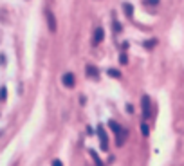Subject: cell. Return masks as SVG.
Wrapping results in <instances>:
<instances>
[{"label":"cell","instance_id":"9c48e42d","mask_svg":"<svg viewBox=\"0 0 184 166\" xmlns=\"http://www.w3.org/2000/svg\"><path fill=\"white\" fill-rule=\"evenodd\" d=\"M112 27H114V33H117V34L123 31V29H121V23L117 22V18H112Z\"/></svg>","mask_w":184,"mask_h":166},{"label":"cell","instance_id":"4fadbf2b","mask_svg":"<svg viewBox=\"0 0 184 166\" xmlns=\"http://www.w3.org/2000/svg\"><path fill=\"white\" fill-rule=\"evenodd\" d=\"M7 98V90H5V87H0V101H4Z\"/></svg>","mask_w":184,"mask_h":166},{"label":"cell","instance_id":"7a4b0ae2","mask_svg":"<svg viewBox=\"0 0 184 166\" xmlns=\"http://www.w3.org/2000/svg\"><path fill=\"white\" fill-rule=\"evenodd\" d=\"M141 110H143V117L145 119L152 117V105H150V98L148 96L141 98Z\"/></svg>","mask_w":184,"mask_h":166},{"label":"cell","instance_id":"7c38bea8","mask_svg":"<svg viewBox=\"0 0 184 166\" xmlns=\"http://www.w3.org/2000/svg\"><path fill=\"white\" fill-rule=\"evenodd\" d=\"M141 134H143L145 137L150 134V128H148V125H146V123H141Z\"/></svg>","mask_w":184,"mask_h":166},{"label":"cell","instance_id":"8fae6325","mask_svg":"<svg viewBox=\"0 0 184 166\" xmlns=\"http://www.w3.org/2000/svg\"><path fill=\"white\" fill-rule=\"evenodd\" d=\"M107 72H108V76H110V78H121V72H119L117 69H108Z\"/></svg>","mask_w":184,"mask_h":166},{"label":"cell","instance_id":"2e32d148","mask_svg":"<svg viewBox=\"0 0 184 166\" xmlns=\"http://www.w3.org/2000/svg\"><path fill=\"white\" fill-rule=\"evenodd\" d=\"M145 4H148V5H155V4H159V0H145Z\"/></svg>","mask_w":184,"mask_h":166},{"label":"cell","instance_id":"30bf717a","mask_svg":"<svg viewBox=\"0 0 184 166\" xmlns=\"http://www.w3.org/2000/svg\"><path fill=\"white\" fill-rule=\"evenodd\" d=\"M90 155H92V159H94V163H96V166H103V161L98 157V154H96V150H90Z\"/></svg>","mask_w":184,"mask_h":166},{"label":"cell","instance_id":"9a60e30c","mask_svg":"<svg viewBox=\"0 0 184 166\" xmlns=\"http://www.w3.org/2000/svg\"><path fill=\"white\" fill-rule=\"evenodd\" d=\"M119 61H121V65H126V63H128V58H126V54H125V52L121 54V58H119Z\"/></svg>","mask_w":184,"mask_h":166},{"label":"cell","instance_id":"3957f363","mask_svg":"<svg viewBox=\"0 0 184 166\" xmlns=\"http://www.w3.org/2000/svg\"><path fill=\"white\" fill-rule=\"evenodd\" d=\"M98 137H99V143H101V150L107 152L108 150V136H107V130L101 125L98 127Z\"/></svg>","mask_w":184,"mask_h":166},{"label":"cell","instance_id":"5bb4252c","mask_svg":"<svg viewBox=\"0 0 184 166\" xmlns=\"http://www.w3.org/2000/svg\"><path fill=\"white\" fill-rule=\"evenodd\" d=\"M155 43H157V40H148V42H145V47H146V49H152Z\"/></svg>","mask_w":184,"mask_h":166},{"label":"cell","instance_id":"e0dca14e","mask_svg":"<svg viewBox=\"0 0 184 166\" xmlns=\"http://www.w3.org/2000/svg\"><path fill=\"white\" fill-rule=\"evenodd\" d=\"M52 166H63V163H61L60 159H54V161H52Z\"/></svg>","mask_w":184,"mask_h":166},{"label":"cell","instance_id":"5b68a950","mask_svg":"<svg viewBox=\"0 0 184 166\" xmlns=\"http://www.w3.org/2000/svg\"><path fill=\"white\" fill-rule=\"evenodd\" d=\"M45 18H47V25H49V31L51 33H56V18H54V14H52V11H47L45 13Z\"/></svg>","mask_w":184,"mask_h":166},{"label":"cell","instance_id":"ba28073f","mask_svg":"<svg viewBox=\"0 0 184 166\" xmlns=\"http://www.w3.org/2000/svg\"><path fill=\"white\" fill-rule=\"evenodd\" d=\"M87 74H89L90 78H98V69H96L94 65H87Z\"/></svg>","mask_w":184,"mask_h":166},{"label":"cell","instance_id":"277c9868","mask_svg":"<svg viewBox=\"0 0 184 166\" xmlns=\"http://www.w3.org/2000/svg\"><path fill=\"white\" fill-rule=\"evenodd\" d=\"M61 83H63V87L72 89V87L76 85V78H74V74H72V72H65V74L61 76Z\"/></svg>","mask_w":184,"mask_h":166},{"label":"cell","instance_id":"8992f818","mask_svg":"<svg viewBox=\"0 0 184 166\" xmlns=\"http://www.w3.org/2000/svg\"><path fill=\"white\" fill-rule=\"evenodd\" d=\"M103 38H105V31H103V27H96V31H94V45H98V43H101L103 42Z\"/></svg>","mask_w":184,"mask_h":166},{"label":"cell","instance_id":"6da1fadb","mask_svg":"<svg viewBox=\"0 0 184 166\" xmlns=\"http://www.w3.org/2000/svg\"><path fill=\"white\" fill-rule=\"evenodd\" d=\"M108 127H110V130L116 134V145H117V146H123L125 141H126V137H128V130H126L125 127H121V125H119L117 121H114V119L108 121Z\"/></svg>","mask_w":184,"mask_h":166},{"label":"cell","instance_id":"52a82bcc","mask_svg":"<svg viewBox=\"0 0 184 166\" xmlns=\"http://www.w3.org/2000/svg\"><path fill=\"white\" fill-rule=\"evenodd\" d=\"M123 11H125V14H126L128 18H134V5H132L130 2H125V4H123Z\"/></svg>","mask_w":184,"mask_h":166}]
</instances>
